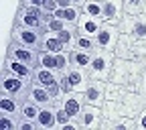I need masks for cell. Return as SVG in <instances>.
<instances>
[{"instance_id": "1", "label": "cell", "mask_w": 146, "mask_h": 130, "mask_svg": "<svg viewBox=\"0 0 146 130\" xmlns=\"http://www.w3.org/2000/svg\"><path fill=\"white\" fill-rule=\"evenodd\" d=\"M116 63V53L114 51H104V49H96L94 57H91V65H89V73L94 79H102L108 81L112 75V69Z\"/></svg>"}, {"instance_id": "2", "label": "cell", "mask_w": 146, "mask_h": 130, "mask_svg": "<svg viewBox=\"0 0 146 130\" xmlns=\"http://www.w3.org/2000/svg\"><path fill=\"white\" fill-rule=\"evenodd\" d=\"M43 16H45V10L41 6H29V4H21L16 10V16H14V25H23V27H31V29H39L43 33Z\"/></svg>"}, {"instance_id": "3", "label": "cell", "mask_w": 146, "mask_h": 130, "mask_svg": "<svg viewBox=\"0 0 146 130\" xmlns=\"http://www.w3.org/2000/svg\"><path fill=\"white\" fill-rule=\"evenodd\" d=\"M120 31L132 35L136 43H146V12L142 14H126L120 23Z\"/></svg>"}, {"instance_id": "4", "label": "cell", "mask_w": 146, "mask_h": 130, "mask_svg": "<svg viewBox=\"0 0 146 130\" xmlns=\"http://www.w3.org/2000/svg\"><path fill=\"white\" fill-rule=\"evenodd\" d=\"M31 81L23 79L14 75V73H8V71H2V79H0V91H4V94H10L14 98H21L25 100L27 98V89H29Z\"/></svg>"}, {"instance_id": "5", "label": "cell", "mask_w": 146, "mask_h": 130, "mask_svg": "<svg viewBox=\"0 0 146 130\" xmlns=\"http://www.w3.org/2000/svg\"><path fill=\"white\" fill-rule=\"evenodd\" d=\"M10 39L16 41V43H21V45H27V47H33V49H39V51H41L43 33H41L39 29L14 25V27H12V33H10Z\"/></svg>"}, {"instance_id": "6", "label": "cell", "mask_w": 146, "mask_h": 130, "mask_svg": "<svg viewBox=\"0 0 146 130\" xmlns=\"http://www.w3.org/2000/svg\"><path fill=\"white\" fill-rule=\"evenodd\" d=\"M59 79L61 75L57 71H53V69H47V67H35V73H33V81L35 83H39V85H45L53 91V96L61 100V87H59Z\"/></svg>"}, {"instance_id": "7", "label": "cell", "mask_w": 146, "mask_h": 130, "mask_svg": "<svg viewBox=\"0 0 146 130\" xmlns=\"http://www.w3.org/2000/svg\"><path fill=\"white\" fill-rule=\"evenodd\" d=\"M120 25H110V23H104V27L100 29V33L96 35V47L98 49H104V51H114L118 41H120Z\"/></svg>"}, {"instance_id": "8", "label": "cell", "mask_w": 146, "mask_h": 130, "mask_svg": "<svg viewBox=\"0 0 146 130\" xmlns=\"http://www.w3.org/2000/svg\"><path fill=\"white\" fill-rule=\"evenodd\" d=\"M77 120H79V126H81V128H85V130H96V128H102V122H104V108H100V106H91V104H85Z\"/></svg>"}, {"instance_id": "9", "label": "cell", "mask_w": 146, "mask_h": 130, "mask_svg": "<svg viewBox=\"0 0 146 130\" xmlns=\"http://www.w3.org/2000/svg\"><path fill=\"white\" fill-rule=\"evenodd\" d=\"M6 55H10V57H14V59H18V61L31 65L33 69L36 67V61H39V49L21 45V43H16V41H10V43H8V53H6Z\"/></svg>"}, {"instance_id": "10", "label": "cell", "mask_w": 146, "mask_h": 130, "mask_svg": "<svg viewBox=\"0 0 146 130\" xmlns=\"http://www.w3.org/2000/svg\"><path fill=\"white\" fill-rule=\"evenodd\" d=\"M85 94V102L91 104V106H104L108 102V81H102V79H94L91 77L87 89L83 91Z\"/></svg>"}, {"instance_id": "11", "label": "cell", "mask_w": 146, "mask_h": 130, "mask_svg": "<svg viewBox=\"0 0 146 130\" xmlns=\"http://www.w3.org/2000/svg\"><path fill=\"white\" fill-rule=\"evenodd\" d=\"M65 77H67V81H69V85H71L73 91H85L87 85H89V81H91V73L85 67L71 65L67 69V73H65Z\"/></svg>"}, {"instance_id": "12", "label": "cell", "mask_w": 146, "mask_h": 130, "mask_svg": "<svg viewBox=\"0 0 146 130\" xmlns=\"http://www.w3.org/2000/svg\"><path fill=\"white\" fill-rule=\"evenodd\" d=\"M27 100L35 102L36 106H41V108L43 106H53L55 102H57V98L53 96V91L49 87L39 85V83H35V81H31V85L27 89Z\"/></svg>"}, {"instance_id": "13", "label": "cell", "mask_w": 146, "mask_h": 130, "mask_svg": "<svg viewBox=\"0 0 146 130\" xmlns=\"http://www.w3.org/2000/svg\"><path fill=\"white\" fill-rule=\"evenodd\" d=\"M124 16H126L124 0H104V16H102L104 23L120 25Z\"/></svg>"}, {"instance_id": "14", "label": "cell", "mask_w": 146, "mask_h": 130, "mask_svg": "<svg viewBox=\"0 0 146 130\" xmlns=\"http://www.w3.org/2000/svg\"><path fill=\"white\" fill-rule=\"evenodd\" d=\"M59 102H61V106L67 110V112H69L73 118H79L83 106L87 104V102H85V94H83V91H69V94H65Z\"/></svg>"}, {"instance_id": "15", "label": "cell", "mask_w": 146, "mask_h": 130, "mask_svg": "<svg viewBox=\"0 0 146 130\" xmlns=\"http://www.w3.org/2000/svg\"><path fill=\"white\" fill-rule=\"evenodd\" d=\"M2 71L14 73V75L23 77V79H27V81H33V73H35V69H33L31 65H27V63H23V61H18V59L10 57V55H6Z\"/></svg>"}, {"instance_id": "16", "label": "cell", "mask_w": 146, "mask_h": 130, "mask_svg": "<svg viewBox=\"0 0 146 130\" xmlns=\"http://www.w3.org/2000/svg\"><path fill=\"white\" fill-rule=\"evenodd\" d=\"M104 27V21L98 16H89V14H81L79 23H77V33L81 35H89V37H96L100 33V29Z\"/></svg>"}, {"instance_id": "17", "label": "cell", "mask_w": 146, "mask_h": 130, "mask_svg": "<svg viewBox=\"0 0 146 130\" xmlns=\"http://www.w3.org/2000/svg\"><path fill=\"white\" fill-rule=\"evenodd\" d=\"M21 104H23L21 98H14L10 94L0 91V112H8V114H14V116H21Z\"/></svg>"}, {"instance_id": "18", "label": "cell", "mask_w": 146, "mask_h": 130, "mask_svg": "<svg viewBox=\"0 0 146 130\" xmlns=\"http://www.w3.org/2000/svg\"><path fill=\"white\" fill-rule=\"evenodd\" d=\"M41 51L59 53V51H65V45L61 43L59 35H55V33H43V39H41Z\"/></svg>"}, {"instance_id": "19", "label": "cell", "mask_w": 146, "mask_h": 130, "mask_svg": "<svg viewBox=\"0 0 146 130\" xmlns=\"http://www.w3.org/2000/svg\"><path fill=\"white\" fill-rule=\"evenodd\" d=\"M36 122H39V128H45V130L55 128V104L53 106H43L39 116H36Z\"/></svg>"}, {"instance_id": "20", "label": "cell", "mask_w": 146, "mask_h": 130, "mask_svg": "<svg viewBox=\"0 0 146 130\" xmlns=\"http://www.w3.org/2000/svg\"><path fill=\"white\" fill-rule=\"evenodd\" d=\"M57 35H59L61 43L65 45V51H73V49H75V39H77V27L75 25H67Z\"/></svg>"}, {"instance_id": "21", "label": "cell", "mask_w": 146, "mask_h": 130, "mask_svg": "<svg viewBox=\"0 0 146 130\" xmlns=\"http://www.w3.org/2000/svg\"><path fill=\"white\" fill-rule=\"evenodd\" d=\"M91 57H94V53H89V51L73 49V51H71V65H77V67H85V69H89V65H91Z\"/></svg>"}, {"instance_id": "22", "label": "cell", "mask_w": 146, "mask_h": 130, "mask_svg": "<svg viewBox=\"0 0 146 130\" xmlns=\"http://www.w3.org/2000/svg\"><path fill=\"white\" fill-rule=\"evenodd\" d=\"M81 14H83V8H81V6L71 4V6L63 8V16H61V18H63V21H65L67 25H75V27H77V23H79Z\"/></svg>"}, {"instance_id": "23", "label": "cell", "mask_w": 146, "mask_h": 130, "mask_svg": "<svg viewBox=\"0 0 146 130\" xmlns=\"http://www.w3.org/2000/svg\"><path fill=\"white\" fill-rule=\"evenodd\" d=\"M75 49L94 53V51L98 49V47H96V37H89V35H81V33H77V39H75Z\"/></svg>"}, {"instance_id": "24", "label": "cell", "mask_w": 146, "mask_h": 130, "mask_svg": "<svg viewBox=\"0 0 146 130\" xmlns=\"http://www.w3.org/2000/svg\"><path fill=\"white\" fill-rule=\"evenodd\" d=\"M81 8H83V14L102 18L104 16V0H85V4Z\"/></svg>"}, {"instance_id": "25", "label": "cell", "mask_w": 146, "mask_h": 130, "mask_svg": "<svg viewBox=\"0 0 146 130\" xmlns=\"http://www.w3.org/2000/svg\"><path fill=\"white\" fill-rule=\"evenodd\" d=\"M39 112H41V106H36L35 102H31V100H27V98L23 100V104H21V116H23V118L36 120Z\"/></svg>"}, {"instance_id": "26", "label": "cell", "mask_w": 146, "mask_h": 130, "mask_svg": "<svg viewBox=\"0 0 146 130\" xmlns=\"http://www.w3.org/2000/svg\"><path fill=\"white\" fill-rule=\"evenodd\" d=\"M124 10L126 14H142L146 10V0H124Z\"/></svg>"}, {"instance_id": "27", "label": "cell", "mask_w": 146, "mask_h": 130, "mask_svg": "<svg viewBox=\"0 0 146 130\" xmlns=\"http://www.w3.org/2000/svg\"><path fill=\"white\" fill-rule=\"evenodd\" d=\"M0 128H2V130H16L18 128V116L2 112V114H0Z\"/></svg>"}, {"instance_id": "28", "label": "cell", "mask_w": 146, "mask_h": 130, "mask_svg": "<svg viewBox=\"0 0 146 130\" xmlns=\"http://www.w3.org/2000/svg\"><path fill=\"white\" fill-rule=\"evenodd\" d=\"M67 27V23L63 21V18H57V16H53L51 18V21L45 25V29H43V33H55V35H57V33H61L63 29Z\"/></svg>"}, {"instance_id": "29", "label": "cell", "mask_w": 146, "mask_h": 130, "mask_svg": "<svg viewBox=\"0 0 146 130\" xmlns=\"http://www.w3.org/2000/svg\"><path fill=\"white\" fill-rule=\"evenodd\" d=\"M16 130H41V128H39V122H36V120L18 116V128Z\"/></svg>"}, {"instance_id": "30", "label": "cell", "mask_w": 146, "mask_h": 130, "mask_svg": "<svg viewBox=\"0 0 146 130\" xmlns=\"http://www.w3.org/2000/svg\"><path fill=\"white\" fill-rule=\"evenodd\" d=\"M136 126L140 128V130H146V106L138 112V116H136Z\"/></svg>"}, {"instance_id": "31", "label": "cell", "mask_w": 146, "mask_h": 130, "mask_svg": "<svg viewBox=\"0 0 146 130\" xmlns=\"http://www.w3.org/2000/svg\"><path fill=\"white\" fill-rule=\"evenodd\" d=\"M57 0H45V4H43V10L45 12H55V8H57Z\"/></svg>"}, {"instance_id": "32", "label": "cell", "mask_w": 146, "mask_h": 130, "mask_svg": "<svg viewBox=\"0 0 146 130\" xmlns=\"http://www.w3.org/2000/svg\"><path fill=\"white\" fill-rule=\"evenodd\" d=\"M23 4H29V6H41L45 4V0H23Z\"/></svg>"}, {"instance_id": "33", "label": "cell", "mask_w": 146, "mask_h": 130, "mask_svg": "<svg viewBox=\"0 0 146 130\" xmlns=\"http://www.w3.org/2000/svg\"><path fill=\"white\" fill-rule=\"evenodd\" d=\"M57 4H59V8H67V6H71L73 2H71V0H57Z\"/></svg>"}, {"instance_id": "34", "label": "cell", "mask_w": 146, "mask_h": 130, "mask_svg": "<svg viewBox=\"0 0 146 130\" xmlns=\"http://www.w3.org/2000/svg\"><path fill=\"white\" fill-rule=\"evenodd\" d=\"M71 2H73V4H77V6H83V4H85V0H71Z\"/></svg>"}]
</instances>
